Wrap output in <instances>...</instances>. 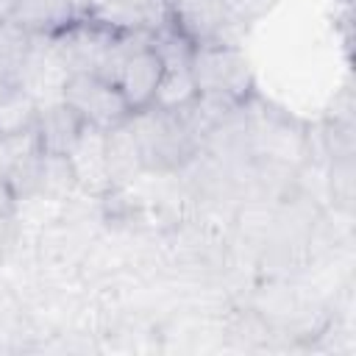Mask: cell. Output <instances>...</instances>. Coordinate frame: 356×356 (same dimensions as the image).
<instances>
[{
    "instance_id": "6da1fadb",
    "label": "cell",
    "mask_w": 356,
    "mask_h": 356,
    "mask_svg": "<svg viewBox=\"0 0 356 356\" xmlns=\"http://www.w3.org/2000/svg\"><path fill=\"white\" fill-rule=\"evenodd\" d=\"M131 136L139 150L142 167L150 170H170L178 167L192 153V125L184 111L167 108H145L128 117Z\"/></svg>"
},
{
    "instance_id": "7a4b0ae2",
    "label": "cell",
    "mask_w": 356,
    "mask_h": 356,
    "mask_svg": "<svg viewBox=\"0 0 356 356\" xmlns=\"http://www.w3.org/2000/svg\"><path fill=\"white\" fill-rule=\"evenodd\" d=\"M189 70L197 97L206 103H236L250 92V67L236 44H200L192 47Z\"/></svg>"
},
{
    "instance_id": "3957f363",
    "label": "cell",
    "mask_w": 356,
    "mask_h": 356,
    "mask_svg": "<svg viewBox=\"0 0 356 356\" xmlns=\"http://www.w3.org/2000/svg\"><path fill=\"white\" fill-rule=\"evenodd\" d=\"M61 100L83 120L86 128L103 134L128 122L131 117V108L122 100L117 83L97 72H67L61 83Z\"/></svg>"
},
{
    "instance_id": "277c9868",
    "label": "cell",
    "mask_w": 356,
    "mask_h": 356,
    "mask_svg": "<svg viewBox=\"0 0 356 356\" xmlns=\"http://www.w3.org/2000/svg\"><path fill=\"white\" fill-rule=\"evenodd\" d=\"M167 14L170 28L192 47L225 42V31L234 25V8L228 0H170Z\"/></svg>"
},
{
    "instance_id": "5b68a950",
    "label": "cell",
    "mask_w": 356,
    "mask_h": 356,
    "mask_svg": "<svg viewBox=\"0 0 356 356\" xmlns=\"http://www.w3.org/2000/svg\"><path fill=\"white\" fill-rule=\"evenodd\" d=\"M161 75H164V56L150 42V44H142V47H131L122 56V61L117 64L111 81L117 83V89H120L122 100L128 103L131 114H136V111H145V108L153 106Z\"/></svg>"
},
{
    "instance_id": "8992f818",
    "label": "cell",
    "mask_w": 356,
    "mask_h": 356,
    "mask_svg": "<svg viewBox=\"0 0 356 356\" xmlns=\"http://www.w3.org/2000/svg\"><path fill=\"white\" fill-rule=\"evenodd\" d=\"M83 131H86L83 120L64 100L36 111L33 136H36L39 153H44V156H67L70 159V153L81 142Z\"/></svg>"
},
{
    "instance_id": "52a82bcc",
    "label": "cell",
    "mask_w": 356,
    "mask_h": 356,
    "mask_svg": "<svg viewBox=\"0 0 356 356\" xmlns=\"http://www.w3.org/2000/svg\"><path fill=\"white\" fill-rule=\"evenodd\" d=\"M11 19L31 36H58L78 19L75 0H19Z\"/></svg>"
},
{
    "instance_id": "ba28073f",
    "label": "cell",
    "mask_w": 356,
    "mask_h": 356,
    "mask_svg": "<svg viewBox=\"0 0 356 356\" xmlns=\"http://www.w3.org/2000/svg\"><path fill=\"white\" fill-rule=\"evenodd\" d=\"M33 56V36L14 19L0 22V89L25 86V70Z\"/></svg>"
},
{
    "instance_id": "9c48e42d",
    "label": "cell",
    "mask_w": 356,
    "mask_h": 356,
    "mask_svg": "<svg viewBox=\"0 0 356 356\" xmlns=\"http://www.w3.org/2000/svg\"><path fill=\"white\" fill-rule=\"evenodd\" d=\"M197 100V86L189 70V61H172L164 64V75L156 92L153 106L156 108H167V111H184Z\"/></svg>"
},
{
    "instance_id": "30bf717a",
    "label": "cell",
    "mask_w": 356,
    "mask_h": 356,
    "mask_svg": "<svg viewBox=\"0 0 356 356\" xmlns=\"http://www.w3.org/2000/svg\"><path fill=\"white\" fill-rule=\"evenodd\" d=\"M36 111L39 106L25 86L0 89V136L31 131L36 122Z\"/></svg>"
},
{
    "instance_id": "8fae6325",
    "label": "cell",
    "mask_w": 356,
    "mask_h": 356,
    "mask_svg": "<svg viewBox=\"0 0 356 356\" xmlns=\"http://www.w3.org/2000/svg\"><path fill=\"white\" fill-rule=\"evenodd\" d=\"M17 3H19V0H0V22H3V19H11Z\"/></svg>"
}]
</instances>
